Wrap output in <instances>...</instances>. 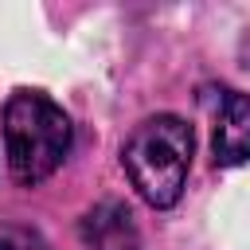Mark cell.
<instances>
[{
    "instance_id": "1",
    "label": "cell",
    "mask_w": 250,
    "mask_h": 250,
    "mask_svg": "<svg viewBox=\"0 0 250 250\" xmlns=\"http://www.w3.org/2000/svg\"><path fill=\"white\" fill-rule=\"evenodd\" d=\"M74 129L59 102L43 90H16L4 105L8 168L20 184H43L70 152Z\"/></svg>"
},
{
    "instance_id": "2",
    "label": "cell",
    "mask_w": 250,
    "mask_h": 250,
    "mask_svg": "<svg viewBox=\"0 0 250 250\" xmlns=\"http://www.w3.org/2000/svg\"><path fill=\"white\" fill-rule=\"evenodd\" d=\"M191 145H195L191 125L176 113L145 117L129 133L121 148V164L148 207H172L184 195L188 168H191Z\"/></svg>"
},
{
    "instance_id": "3",
    "label": "cell",
    "mask_w": 250,
    "mask_h": 250,
    "mask_svg": "<svg viewBox=\"0 0 250 250\" xmlns=\"http://www.w3.org/2000/svg\"><path fill=\"white\" fill-rule=\"evenodd\" d=\"M246 141H250V105H246V94L219 90V105H215V164L238 168L246 160Z\"/></svg>"
},
{
    "instance_id": "4",
    "label": "cell",
    "mask_w": 250,
    "mask_h": 250,
    "mask_svg": "<svg viewBox=\"0 0 250 250\" xmlns=\"http://www.w3.org/2000/svg\"><path fill=\"white\" fill-rule=\"evenodd\" d=\"M82 242L90 250H141L137 223L125 203L105 199L82 215Z\"/></svg>"
},
{
    "instance_id": "5",
    "label": "cell",
    "mask_w": 250,
    "mask_h": 250,
    "mask_svg": "<svg viewBox=\"0 0 250 250\" xmlns=\"http://www.w3.org/2000/svg\"><path fill=\"white\" fill-rule=\"evenodd\" d=\"M0 250H51L47 238L31 227H16V223H4L0 227Z\"/></svg>"
}]
</instances>
